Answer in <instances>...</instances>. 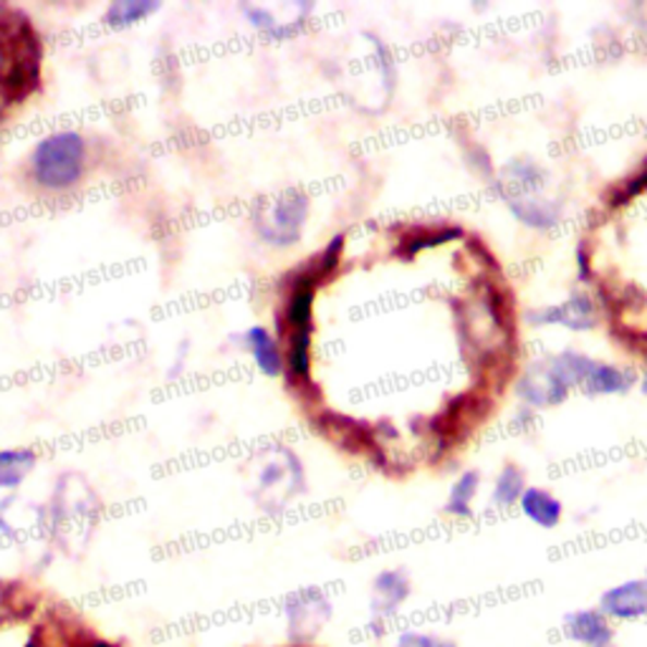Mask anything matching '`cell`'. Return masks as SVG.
<instances>
[{"mask_svg": "<svg viewBox=\"0 0 647 647\" xmlns=\"http://www.w3.org/2000/svg\"><path fill=\"white\" fill-rule=\"evenodd\" d=\"M436 647H457V643H455V640H451V637H438Z\"/></svg>", "mask_w": 647, "mask_h": 647, "instance_id": "cell-29", "label": "cell"}, {"mask_svg": "<svg viewBox=\"0 0 647 647\" xmlns=\"http://www.w3.org/2000/svg\"><path fill=\"white\" fill-rule=\"evenodd\" d=\"M480 491V473L478 471H463L461 476L453 480L448 501L443 503V514L451 518H471L473 516V501Z\"/></svg>", "mask_w": 647, "mask_h": 647, "instance_id": "cell-14", "label": "cell"}, {"mask_svg": "<svg viewBox=\"0 0 647 647\" xmlns=\"http://www.w3.org/2000/svg\"><path fill=\"white\" fill-rule=\"evenodd\" d=\"M506 208L511 216H514L521 225L528 228V231H551V228L559 225V220L564 216V208L559 200H551V197L544 195H506Z\"/></svg>", "mask_w": 647, "mask_h": 647, "instance_id": "cell-9", "label": "cell"}, {"mask_svg": "<svg viewBox=\"0 0 647 647\" xmlns=\"http://www.w3.org/2000/svg\"><path fill=\"white\" fill-rule=\"evenodd\" d=\"M461 239H465V231L461 225L445 223L436 228H415L413 233L402 239L398 254L402 258H415L425 248H436V246H443V243H453Z\"/></svg>", "mask_w": 647, "mask_h": 647, "instance_id": "cell-13", "label": "cell"}, {"mask_svg": "<svg viewBox=\"0 0 647 647\" xmlns=\"http://www.w3.org/2000/svg\"><path fill=\"white\" fill-rule=\"evenodd\" d=\"M89 647H120L117 643H109V640H101V637H94L89 643Z\"/></svg>", "mask_w": 647, "mask_h": 647, "instance_id": "cell-28", "label": "cell"}, {"mask_svg": "<svg viewBox=\"0 0 647 647\" xmlns=\"http://www.w3.org/2000/svg\"><path fill=\"white\" fill-rule=\"evenodd\" d=\"M612 647H618V645H612Z\"/></svg>", "mask_w": 647, "mask_h": 647, "instance_id": "cell-31", "label": "cell"}, {"mask_svg": "<svg viewBox=\"0 0 647 647\" xmlns=\"http://www.w3.org/2000/svg\"><path fill=\"white\" fill-rule=\"evenodd\" d=\"M532 327H564L570 331H589L597 327V306L587 294H572L562 304H549L526 314Z\"/></svg>", "mask_w": 647, "mask_h": 647, "instance_id": "cell-5", "label": "cell"}, {"mask_svg": "<svg viewBox=\"0 0 647 647\" xmlns=\"http://www.w3.org/2000/svg\"><path fill=\"white\" fill-rule=\"evenodd\" d=\"M312 302H314V279H304L296 283L294 296H291L286 319L294 331H306L312 321Z\"/></svg>", "mask_w": 647, "mask_h": 647, "instance_id": "cell-18", "label": "cell"}, {"mask_svg": "<svg viewBox=\"0 0 647 647\" xmlns=\"http://www.w3.org/2000/svg\"><path fill=\"white\" fill-rule=\"evenodd\" d=\"M645 191H647V157L633 178H627L625 183L612 187L610 197H607V205H610V208H622V205L633 203L635 197H640Z\"/></svg>", "mask_w": 647, "mask_h": 647, "instance_id": "cell-19", "label": "cell"}, {"mask_svg": "<svg viewBox=\"0 0 647 647\" xmlns=\"http://www.w3.org/2000/svg\"><path fill=\"white\" fill-rule=\"evenodd\" d=\"M516 394L526 407L541 410L562 405V402L570 398V388H566V382L559 377L554 362L539 359L532 362V365L524 369V375L518 377Z\"/></svg>", "mask_w": 647, "mask_h": 647, "instance_id": "cell-4", "label": "cell"}, {"mask_svg": "<svg viewBox=\"0 0 647 647\" xmlns=\"http://www.w3.org/2000/svg\"><path fill=\"white\" fill-rule=\"evenodd\" d=\"M91 509H97V503H94V496H91V499H86L84 503H74V518L84 516V518L94 521V518H91ZM69 521H71V511H69V509H64V506H57V503H53V518H51L53 534L59 536L61 532H64Z\"/></svg>", "mask_w": 647, "mask_h": 647, "instance_id": "cell-22", "label": "cell"}, {"mask_svg": "<svg viewBox=\"0 0 647 647\" xmlns=\"http://www.w3.org/2000/svg\"><path fill=\"white\" fill-rule=\"evenodd\" d=\"M637 384L635 369L605 365V362H591L587 377H584L582 390L587 394H625Z\"/></svg>", "mask_w": 647, "mask_h": 647, "instance_id": "cell-11", "label": "cell"}, {"mask_svg": "<svg viewBox=\"0 0 647 647\" xmlns=\"http://www.w3.org/2000/svg\"><path fill=\"white\" fill-rule=\"evenodd\" d=\"M640 388H643V392L647 394V369H645V375H643V382H640Z\"/></svg>", "mask_w": 647, "mask_h": 647, "instance_id": "cell-30", "label": "cell"}, {"mask_svg": "<svg viewBox=\"0 0 647 647\" xmlns=\"http://www.w3.org/2000/svg\"><path fill=\"white\" fill-rule=\"evenodd\" d=\"M468 164H471V170L476 172L478 178H484V180H491V178H493L491 155L486 152V147L473 145V147H471V152H468Z\"/></svg>", "mask_w": 647, "mask_h": 647, "instance_id": "cell-23", "label": "cell"}, {"mask_svg": "<svg viewBox=\"0 0 647 647\" xmlns=\"http://www.w3.org/2000/svg\"><path fill=\"white\" fill-rule=\"evenodd\" d=\"M577 279L582 283L591 281V256H589L587 241H582L577 246Z\"/></svg>", "mask_w": 647, "mask_h": 647, "instance_id": "cell-25", "label": "cell"}, {"mask_svg": "<svg viewBox=\"0 0 647 647\" xmlns=\"http://www.w3.org/2000/svg\"><path fill=\"white\" fill-rule=\"evenodd\" d=\"M331 614H334V607H331L327 595H321L319 589L296 595L286 605V630L291 645L312 647L324 625L331 620Z\"/></svg>", "mask_w": 647, "mask_h": 647, "instance_id": "cell-3", "label": "cell"}, {"mask_svg": "<svg viewBox=\"0 0 647 647\" xmlns=\"http://www.w3.org/2000/svg\"><path fill=\"white\" fill-rule=\"evenodd\" d=\"M155 11L157 3H147V0H122V3H114L109 8L107 21L112 23V26H130V23H137Z\"/></svg>", "mask_w": 647, "mask_h": 647, "instance_id": "cell-20", "label": "cell"}, {"mask_svg": "<svg viewBox=\"0 0 647 647\" xmlns=\"http://www.w3.org/2000/svg\"><path fill=\"white\" fill-rule=\"evenodd\" d=\"M612 622H637L647 618V574L605 589L597 602Z\"/></svg>", "mask_w": 647, "mask_h": 647, "instance_id": "cell-7", "label": "cell"}, {"mask_svg": "<svg viewBox=\"0 0 647 647\" xmlns=\"http://www.w3.org/2000/svg\"><path fill=\"white\" fill-rule=\"evenodd\" d=\"M413 595V582L405 566H392V570H382L373 579V602H369V612L373 618L390 620L400 612V607L407 602Z\"/></svg>", "mask_w": 647, "mask_h": 647, "instance_id": "cell-8", "label": "cell"}, {"mask_svg": "<svg viewBox=\"0 0 647 647\" xmlns=\"http://www.w3.org/2000/svg\"><path fill=\"white\" fill-rule=\"evenodd\" d=\"M86 145L76 132H57L38 142L34 152V178L49 191H66L84 172Z\"/></svg>", "mask_w": 647, "mask_h": 647, "instance_id": "cell-1", "label": "cell"}, {"mask_svg": "<svg viewBox=\"0 0 647 647\" xmlns=\"http://www.w3.org/2000/svg\"><path fill=\"white\" fill-rule=\"evenodd\" d=\"M438 637L430 633H420V630H405L398 635L394 647H436Z\"/></svg>", "mask_w": 647, "mask_h": 647, "instance_id": "cell-24", "label": "cell"}, {"mask_svg": "<svg viewBox=\"0 0 647 647\" xmlns=\"http://www.w3.org/2000/svg\"><path fill=\"white\" fill-rule=\"evenodd\" d=\"M306 212H309V197L306 195L291 191L276 197L273 203L258 210V233L273 246H291L298 241Z\"/></svg>", "mask_w": 647, "mask_h": 647, "instance_id": "cell-2", "label": "cell"}, {"mask_svg": "<svg viewBox=\"0 0 647 647\" xmlns=\"http://www.w3.org/2000/svg\"><path fill=\"white\" fill-rule=\"evenodd\" d=\"M34 465L36 455L30 451H0V488H19Z\"/></svg>", "mask_w": 647, "mask_h": 647, "instance_id": "cell-16", "label": "cell"}, {"mask_svg": "<svg viewBox=\"0 0 647 647\" xmlns=\"http://www.w3.org/2000/svg\"><path fill=\"white\" fill-rule=\"evenodd\" d=\"M645 574H647V570H645Z\"/></svg>", "mask_w": 647, "mask_h": 647, "instance_id": "cell-32", "label": "cell"}, {"mask_svg": "<svg viewBox=\"0 0 647 647\" xmlns=\"http://www.w3.org/2000/svg\"><path fill=\"white\" fill-rule=\"evenodd\" d=\"M514 425H516V428H532V425H534V410L521 405L516 410V415H514Z\"/></svg>", "mask_w": 647, "mask_h": 647, "instance_id": "cell-26", "label": "cell"}, {"mask_svg": "<svg viewBox=\"0 0 647 647\" xmlns=\"http://www.w3.org/2000/svg\"><path fill=\"white\" fill-rule=\"evenodd\" d=\"M518 509L521 514L539 528H557L564 518V503L549 488L541 486H528L524 496H521Z\"/></svg>", "mask_w": 647, "mask_h": 647, "instance_id": "cell-10", "label": "cell"}, {"mask_svg": "<svg viewBox=\"0 0 647 647\" xmlns=\"http://www.w3.org/2000/svg\"><path fill=\"white\" fill-rule=\"evenodd\" d=\"M289 365H291V373L298 377L309 375V329L294 331V339H291Z\"/></svg>", "mask_w": 647, "mask_h": 647, "instance_id": "cell-21", "label": "cell"}, {"mask_svg": "<svg viewBox=\"0 0 647 647\" xmlns=\"http://www.w3.org/2000/svg\"><path fill=\"white\" fill-rule=\"evenodd\" d=\"M501 178H503L501 185H509V193H503V197H506V195H536L544 185H547L549 175L539 162L532 160V157H514V160L503 164Z\"/></svg>", "mask_w": 647, "mask_h": 647, "instance_id": "cell-12", "label": "cell"}, {"mask_svg": "<svg viewBox=\"0 0 647 647\" xmlns=\"http://www.w3.org/2000/svg\"><path fill=\"white\" fill-rule=\"evenodd\" d=\"M246 342H248V350L254 354L258 367L264 369L266 375H279L281 373V357H279V350H276L271 334H268L266 329L254 327L246 334Z\"/></svg>", "mask_w": 647, "mask_h": 647, "instance_id": "cell-17", "label": "cell"}, {"mask_svg": "<svg viewBox=\"0 0 647 647\" xmlns=\"http://www.w3.org/2000/svg\"><path fill=\"white\" fill-rule=\"evenodd\" d=\"M528 488L526 484V473L518 463H506L499 471V476L493 480V491H491V503L496 509H511L518 506L521 496Z\"/></svg>", "mask_w": 647, "mask_h": 647, "instance_id": "cell-15", "label": "cell"}, {"mask_svg": "<svg viewBox=\"0 0 647 647\" xmlns=\"http://www.w3.org/2000/svg\"><path fill=\"white\" fill-rule=\"evenodd\" d=\"M562 633L566 640L579 647H612L618 630L599 607H579L564 614Z\"/></svg>", "mask_w": 647, "mask_h": 647, "instance_id": "cell-6", "label": "cell"}, {"mask_svg": "<svg viewBox=\"0 0 647 647\" xmlns=\"http://www.w3.org/2000/svg\"><path fill=\"white\" fill-rule=\"evenodd\" d=\"M384 625H388V620L373 618V620H369V622H367V630H369V633H373L375 637H382L384 633H388V627H384Z\"/></svg>", "mask_w": 647, "mask_h": 647, "instance_id": "cell-27", "label": "cell"}]
</instances>
